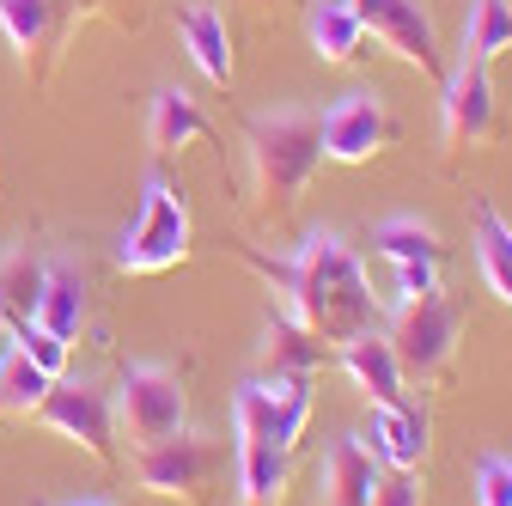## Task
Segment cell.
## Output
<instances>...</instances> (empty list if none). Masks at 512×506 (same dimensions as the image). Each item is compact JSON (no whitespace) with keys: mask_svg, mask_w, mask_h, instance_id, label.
<instances>
[{"mask_svg":"<svg viewBox=\"0 0 512 506\" xmlns=\"http://www.w3.org/2000/svg\"><path fill=\"white\" fill-rule=\"evenodd\" d=\"M244 263L263 275L275 293H281V311H293V318L324 342H348L360 330H372V287H366V269L360 257L348 250L342 232H305L293 257H256V250H244Z\"/></svg>","mask_w":512,"mask_h":506,"instance_id":"6da1fadb","label":"cell"},{"mask_svg":"<svg viewBox=\"0 0 512 506\" xmlns=\"http://www.w3.org/2000/svg\"><path fill=\"white\" fill-rule=\"evenodd\" d=\"M244 153H250V183L256 196H263V208H293L317 165H324V141H317V110L311 104H281V110H263L250 116L244 129Z\"/></svg>","mask_w":512,"mask_h":506,"instance_id":"7a4b0ae2","label":"cell"},{"mask_svg":"<svg viewBox=\"0 0 512 506\" xmlns=\"http://www.w3.org/2000/svg\"><path fill=\"white\" fill-rule=\"evenodd\" d=\"M397 348V366L403 378H421V385H433V378L452 372L458 360V336H464V305L452 293H421V299H403L397 305V324L384 330Z\"/></svg>","mask_w":512,"mask_h":506,"instance_id":"3957f363","label":"cell"},{"mask_svg":"<svg viewBox=\"0 0 512 506\" xmlns=\"http://www.w3.org/2000/svg\"><path fill=\"white\" fill-rule=\"evenodd\" d=\"M189 257V208L165 177H147L141 208L128 220L122 244H116V269L122 275H165Z\"/></svg>","mask_w":512,"mask_h":506,"instance_id":"277c9868","label":"cell"},{"mask_svg":"<svg viewBox=\"0 0 512 506\" xmlns=\"http://www.w3.org/2000/svg\"><path fill=\"white\" fill-rule=\"evenodd\" d=\"M183 421H189V397H183L171 366L135 360L122 372V385L110 397V427H122L128 446H159V439L183 433Z\"/></svg>","mask_w":512,"mask_h":506,"instance_id":"5b68a950","label":"cell"},{"mask_svg":"<svg viewBox=\"0 0 512 506\" xmlns=\"http://www.w3.org/2000/svg\"><path fill=\"white\" fill-rule=\"evenodd\" d=\"M305 421H311V378L256 372L232 397V439H275V446L293 452Z\"/></svg>","mask_w":512,"mask_h":506,"instance_id":"8992f818","label":"cell"},{"mask_svg":"<svg viewBox=\"0 0 512 506\" xmlns=\"http://www.w3.org/2000/svg\"><path fill=\"white\" fill-rule=\"evenodd\" d=\"M220 470V446L208 433H171L159 446H135V482L165 500H202V488Z\"/></svg>","mask_w":512,"mask_h":506,"instance_id":"52a82bcc","label":"cell"},{"mask_svg":"<svg viewBox=\"0 0 512 506\" xmlns=\"http://www.w3.org/2000/svg\"><path fill=\"white\" fill-rule=\"evenodd\" d=\"M439 129H445V147L452 159L464 153H482L500 129V110H494V86H488V68L470 55H458V68L445 74V98H439Z\"/></svg>","mask_w":512,"mask_h":506,"instance_id":"ba28073f","label":"cell"},{"mask_svg":"<svg viewBox=\"0 0 512 506\" xmlns=\"http://www.w3.org/2000/svg\"><path fill=\"white\" fill-rule=\"evenodd\" d=\"M31 421H43L49 433L86 446L98 464H110V397L92 385V378H55L43 391V403L31 409Z\"/></svg>","mask_w":512,"mask_h":506,"instance_id":"9c48e42d","label":"cell"},{"mask_svg":"<svg viewBox=\"0 0 512 506\" xmlns=\"http://www.w3.org/2000/svg\"><path fill=\"white\" fill-rule=\"evenodd\" d=\"M317 141L330 165H372L391 141V116L372 92H342L330 110H317Z\"/></svg>","mask_w":512,"mask_h":506,"instance_id":"30bf717a","label":"cell"},{"mask_svg":"<svg viewBox=\"0 0 512 506\" xmlns=\"http://www.w3.org/2000/svg\"><path fill=\"white\" fill-rule=\"evenodd\" d=\"M348 7L360 13L366 37H378L391 55H403L409 68L439 74V43H433V19L421 0H348Z\"/></svg>","mask_w":512,"mask_h":506,"instance_id":"8fae6325","label":"cell"},{"mask_svg":"<svg viewBox=\"0 0 512 506\" xmlns=\"http://www.w3.org/2000/svg\"><path fill=\"white\" fill-rule=\"evenodd\" d=\"M336 360H342V372L354 378V385L366 391V403H378V409L409 403V391H403V366H397V348H391V336H384V330H360V336L336 342Z\"/></svg>","mask_w":512,"mask_h":506,"instance_id":"7c38bea8","label":"cell"},{"mask_svg":"<svg viewBox=\"0 0 512 506\" xmlns=\"http://www.w3.org/2000/svg\"><path fill=\"white\" fill-rule=\"evenodd\" d=\"M360 439L378 458V470H421V458H427V409H415V403L378 409L372 403V421H366Z\"/></svg>","mask_w":512,"mask_h":506,"instance_id":"4fadbf2b","label":"cell"},{"mask_svg":"<svg viewBox=\"0 0 512 506\" xmlns=\"http://www.w3.org/2000/svg\"><path fill=\"white\" fill-rule=\"evenodd\" d=\"M372 482H378V458L366 452L360 433H342L324 452V470H317V506H372Z\"/></svg>","mask_w":512,"mask_h":506,"instance_id":"5bb4252c","label":"cell"},{"mask_svg":"<svg viewBox=\"0 0 512 506\" xmlns=\"http://www.w3.org/2000/svg\"><path fill=\"white\" fill-rule=\"evenodd\" d=\"M31 318L61 336V342H74L80 324H86V275L74 257H49L43 263V287H37V305H31Z\"/></svg>","mask_w":512,"mask_h":506,"instance_id":"9a60e30c","label":"cell"},{"mask_svg":"<svg viewBox=\"0 0 512 506\" xmlns=\"http://www.w3.org/2000/svg\"><path fill=\"white\" fill-rule=\"evenodd\" d=\"M177 37H183L189 61H196L214 86H232V31H226L214 0H189V7L177 13Z\"/></svg>","mask_w":512,"mask_h":506,"instance_id":"2e32d148","label":"cell"},{"mask_svg":"<svg viewBox=\"0 0 512 506\" xmlns=\"http://www.w3.org/2000/svg\"><path fill=\"white\" fill-rule=\"evenodd\" d=\"M330 348L317 342L293 311L269 305V324H263V348H256V360H263V372H287V378H311V366L324 360Z\"/></svg>","mask_w":512,"mask_h":506,"instance_id":"e0dca14e","label":"cell"},{"mask_svg":"<svg viewBox=\"0 0 512 506\" xmlns=\"http://www.w3.org/2000/svg\"><path fill=\"white\" fill-rule=\"evenodd\" d=\"M293 452L275 439H238V506H281Z\"/></svg>","mask_w":512,"mask_h":506,"instance_id":"ac0fdd59","label":"cell"},{"mask_svg":"<svg viewBox=\"0 0 512 506\" xmlns=\"http://www.w3.org/2000/svg\"><path fill=\"white\" fill-rule=\"evenodd\" d=\"M305 37H311V55L330 61V68H342V61H354L366 49V25H360V13L348 7V0H311Z\"/></svg>","mask_w":512,"mask_h":506,"instance_id":"d6986e66","label":"cell"},{"mask_svg":"<svg viewBox=\"0 0 512 506\" xmlns=\"http://www.w3.org/2000/svg\"><path fill=\"white\" fill-rule=\"evenodd\" d=\"M202 135H208V116L196 110V98H189L183 86H159V92H153V116H147L153 153H177V147L202 141Z\"/></svg>","mask_w":512,"mask_h":506,"instance_id":"ffe728a7","label":"cell"},{"mask_svg":"<svg viewBox=\"0 0 512 506\" xmlns=\"http://www.w3.org/2000/svg\"><path fill=\"white\" fill-rule=\"evenodd\" d=\"M372 257L384 263H445V244L421 214H391L372 226Z\"/></svg>","mask_w":512,"mask_h":506,"instance_id":"44dd1931","label":"cell"},{"mask_svg":"<svg viewBox=\"0 0 512 506\" xmlns=\"http://www.w3.org/2000/svg\"><path fill=\"white\" fill-rule=\"evenodd\" d=\"M476 269H482L488 293L500 305H512V226L488 202H476Z\"/></svg>","mask_w":512,"mask_h":506,"instance_id":"7402d4cb","label":"cell"},{"mask_svg":"<svg viewBox=\"0 0 512 506\" xmlns=\"http://www.w3.org/2000/svg\"><path fill=\"white\" fill-rule=\"evenodd\" d=\"M512 49V0H470V19H464V49L470 61H500Z\"/></svg>","mask_w":512,"mask_h":506,"instance_id":"603a6c76","label":"cell"},{"mask_svg":"<svg viewBox=\"0 0 512 506\" xmlns=\"http://www.w3.org/2000/svg\"><path fill=\"white\" fill-rule=\"evenodd\" d=\"M49 25H55V0H0V31L19 49V61H31L49 43Z\"/></svg>","mask_w":512,"mask_h":506,"instance_id":"cb8c5ba5","label":"cell"},{"mask_svg":"<svg viewBox=\"0 0 512 506\" xmlns=\"http://www.w3.org/2000/svg\"><path fill=\"white\" fill-rule=\"evenodd\" d=\"M37 287H43V263L25 244H13L7 257H0V311H7V318H31Z\"/></svg>","mask_w":512,"mask_h":506,"instance_id":"d4e9b609","label":"cell"},{"mask_svg":"<svg viewBox=\"0 0 512 506\" xmlns=\"http://www.w3.org/2000/svg\"><path fill=\"white\" fill-rule=\"evenodd\" d=\"M55 385V378L49 372H37L25 354H19V342H13V354L7 360H0V409H7V415H31L37 403H43V391Z\"/></svg>","mask_w":512,"mask_h":506,"instance_id":"484cf974","label":"cell"},{"mask_svg":"<svg viewBox=\"0 0 512 506\" xmlns=\"http://www.w3.org/2000/svg\"><path fill=\"white\" fill-rule=\"evenodd\" d=\"M13 342H19V354H25L37 372H49V378H61V372H68V342H61V336H49L37 318H13Z\"/></svg>","mask_w":512,"mask_h":506,"instance_id":"4316f807","label":"cell"},{"mask_svg":"<svg viewBox=\"0 0 512 506\" xmlns=\"http://www.w3.org/2000/svg\"><path fill=\"white\" fill-rule=\"evenodd\" d=\"M476 506H512V458L488 452L476 464Z\"/></svg>","mask_w":512,"mask_h":506,"instance_id":"83f0119b","label":"cell"},{"mask_svg":"<svg viewBox=\"0 0 512 506\" xmlns=\"http://www.w3.org/2000/svg\"><path fill=\"white\" fill-rule=\"evenodd\" d=\"M439 293V263H391V305Z\"/></svg>","mask_w":512,"mask_h":506,"instance_id":"f1b7e54d","label":"cell"},{"mask_svg":"<svg viewBox=\"0 0 512 506\" xmlns=\"http://www.w3.org/2000/svg\"><path fill=\"white\" fill-rule=\"evenodd\" d=\"M372 506H421V476L415 470H378Z\"/></svg>","mask_w":512,"mask_h":506,"instance_id":"f546056e","label":"cell"},{"mask_svg":"<svg viewBox=\"0 0 512 506\" xmlns=\"http://www.w3.org/2000/svg\"><path fill=\"white\" fill-rule=\"evenodd\" d=\"M68 506H110V500H68Z\"/></svg>","mask_w":512,"mask_h":506,"instance_id":"4dcf8cb0","label":"cell"},{"mask_svg":"<svg viewBox=\"0 0 512 506\" xmlns=\"http://www.w3.org/2000/svg\"><path fill=\"white\" fill-rule=\"evenodd\" d=\"M0 324H13V318H7V311H0Z\"/></svg>","mask_w":512,"mask_h":506,"instance_id":"1f68e13d","label":"cell"},{"mask_svg":"<svg viewBox=\"0 0 512 506\" xmlns=\"http://www.w3.org/2000/svg\"><path fill=\"white\" fill-rule=\"evenodd\" d=\"M263 7H269V0H263Z\"/></svg>","mask_w":512,"mask_h":506,"instance_id":"d6a6232c","label":"cell"}]
</instances>
